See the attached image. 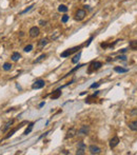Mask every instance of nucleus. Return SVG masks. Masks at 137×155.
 Here are the masks:
<instances>
[{"label": "nucleus", "mask_w": 137, "mask_h": 155, "mask_svg": "<svg viewBox=\"0 0 137 155\" xmlns=\"http://www.w3.org/2000/svg\"><path fill=\"white\" fill-rule=\"evenodd\" d=\"M81 47H82L81 46H74V47H72V49H68V50H65L64 52H62L61 54H60V57H61V58H65V57L71 56L73 53L78 52V50H80Z\"/></svg>", "instance_id": "nucleus-1"}, {"label": "nucleus", "mask_w": 137, "mask_h": 155, "mask_svg": "<svg viewBox=\"0 0 137 155\" xmlns=\"http://www.w3.org/2000/svg\"><path fill=\"white\" fill-rule=\"evenodd\" d=\"M101 66H102V62H101V61H93V62H91V64H90V66H89V69H88V73H92L94 71H97V70L100 69Z\"/></svg>", "instance_id": "nucleus-2"}, {"label": "nucleus", "mask_w": 137, "mask_h": 155, "mask_svg": "<svg viewBox=\"0 0 137 155\" xmlns=\"http://www.w3.org/2000/svg\"><path fill=\"white\" fill-rule=\"evenodd\" d=\"M44 85H46V81L42 80V79H38V80H36L33 84H32V89L38 90V89H42Z\"/></svg>", "instance_id": "nucleus-3"}, {"label": "nucleus", "mask_w": 137, "mask_h": 155, "mask_svg": "<svg viewBox=\"0 0 137 155\" xmlns=\"http://www.w3.org/2000/svg\"><path fill=\"white\" fill-rule=\"evenodd\" d=\"M85 15H87V13H85L84 9H78V11L75 13V19L77 21H81L82 19L85 17Z\"/></svg>", "instance_id": "nucleus-4"}, {"label": "nucleus", "mask_w": 137, "mask_h": 155, "mask_svg": "<svg viewBox=\"0 0 137 155\" xmlns=\"http://www.w3.org/2000/svg\"><path fill=\"white\" fill-rule=\"evenodd\" d=\"M30 36L32 38H36L38 35L40 34V30H39V27H31L30 28Z\"/></svg>", "instance_id": "nucleus-5"}, {"label": "nucleus", "mask_w": 137, "mask_h": 155, "mask_svg": "<svg viewBox=\"0 0 137 155\" xmlns=\"http://www.w3.org/2000/svg\"><path fill=\"white\" fill-rule=\"evenodd\" d=\"M89 151H90L91 154H100L101 153V149L95 145H91L89 147Z\"/></svg>", "instance_id": "nucleus-6"}, {"label": "nucleus", "mask_w": 137, "mask_h": 155, "mask_svg": "<svg viewBox=\"0 0 137 155\" xmlns=\"http://www.w3.org/2000/svg\"><path fill=\"white\" fill-rule=\"evenodd\" d=\"M89 131H90V128H89V126H82L81 128L78 130L77 134H78V135H80V136H82V135H87L88 133H89Z\"/></svg>", "instance_id": "nucleus-7"}, {"label": "nucleus", "mask_w": 137, "mask_h": 155, "mask_svg": "<svg viewBox=\"0 0 137 155\" xmlns=\"http://www.w3.org/2000/svg\"><path fill=\"white\" fill-rule=\"evenodd\" d=\"M118 144H119V138H118V136H114V137L110 140V148H111V149H114Z\"/></svg>", "instance_id": "nucleus-8"}, {"label": "nucleus", "mask_w": 137, "mask_h": 155, "mask_svg": "<svg viewBox=\"0 0 137 155\" xmlns=\"http://www.w3.org/2000/svg\"><path fill=\"white\" fill-rule=\"evenodd\" d=\"M24 123H27V121H23V122H22V123H20V125H19V126L17 127V128H15V129H13V130H12V131H9V134H8V135H6V136H5V137H4V138H5V139H8V138H9V137H11V136H12L13 134H14V133H15L16 131H17V130H18V129H20V128H21V127H22V125H24Z\"/></svg>", "instance_id": "nucleus-9"}, {"label": "nucleus", "mask_w": 137, "mask_h": 155, "mask_svg": "<svg viewBox=\"0 0 137 155\" xmlns=\"http://www.w3.org/2000/svg\"><path fill=\"white\" fill-rule=\"evenodd\" d=\"M76 134H77V131H76V129L72 128V129H70V130H69L68 133H66L65 138H72V137H74Z\"/></svg>", "instance_id": "nucleus-10"}, {"label": "nucleus", "mask_w": 137, "mask_h": 155, "mask_svg": "<svg viewBox=\"0 0 137 155\" xmlns=\"http://www.w3.org/2000/svg\"><path fill=\"white\" fill-rule=\"evenodd\" d=\"M60 91H61V89H57L55 92H53L51 98H52V99H57V98H59L60 96H61V92H60Z\"/></svg>", "instance_id": "nucleus-11"}, {"label": "nucleus", "mask_w": 137, "mask_h": 155, "mask_svg": "<svg viewBox=\"0 0 137 155\" xmlns=\"http://www.w3.org/2000/svg\"><path fill=\"white\" fill-rule=\"evenodd\" d=\"M13 123H14V119H11V120H9V121L5 123L4 128L2 129V132H6V131H8V130H9V128H11V127H12V125H13Z\"/></svg>", "instance_id": "nucleus-12"}, {"label": "nucleus", "mask_w": 137, "mask_h": 155, "mask_svg": "<svg viewBox=\"0 0 137 155\" xmlns=\"http://www.w3.org/2000/svg\"><path fill=\"white\" fill-rule=\"evenodd\" d=\"M34 128V122H31V123H28V127L27 129H25V131L23 132V135H27V134H30V133L32 132V130H33Z\"/></svg>", "instance_id": "nucleus-13"}, {"label": "nucleus", "mask_w": 137, "mask_h": 155, "mask_svg": "<svg viewBox=\"0 0 137 155\" xmlns=\"http://www.w3.org/2000/svg\"><path fill=\"white\" fill-rule=\"evenodd\" d=\"M11 58H12L13 61H18V60L21 58V55H20V54H19L18 52H14V53L12 54V57H11Z\"/></svg>", "instance_id": "nucleus-14"}, {"label": "nucleus", "mask_w": 137, "mask_h": 155, "mask_svg": "<svg viewBox=\"0 0 137 155\" xmlns=\"http://www.w3.org/2000/svg\"><path fill=\"white\" fill-rule=\"evenodd\" d=\"M129 128H130V130H132V131H137V120H134V121L130 122Z\"/></svg>", "instance_id": "nucleus-15"}, {"label": "nucleus", "mask_w": 137, "mask_h": 155, "mask_svg": "<svg viewBox=\"0 0 137 155\" xmlns=\"http://www.w3.org/2000/svg\"><path fill=\"white\" fill-rule=\"evenodd\" d=\"M114 71L117 72V73H127L129 70L125 69V68H121V66H115V68H114Z\"/></svg>", "instance_id": "nucleus-16"}, {"label": "nucleus", "mask_w": 137, "mask_h": 155, "mask_svg": "<svg viewBox=\"0 0 137 155\" xmlns=\"http://www.w3.org/2000/svg\"><path fill=\"white\" fill-rule=\"evenodd\" d=\"M58 11H59L60 13H66V12L69 11V9H68V6L64 5V4H60V5L58 6Z\"/></svg>", "instance_id": "nucleus-17"}, {"label": "nucleus", "mask_w": 137, "mask_h": 155, "mask_svg": "<svg viewBox=\"0 0 137 155\" xmlns=\"http://www.w3.org/2000/svg\"><path fill=\"white\" fill-rule=\"evenodd\" d=\"M80 56H81V53L80 52H79L78 54H76V55L73 57V59H72V63H78L79 59H80Z\"/></svg>", "instance_id": "nucleus-18"}, {"label": "nucleus", "mask_w": 137, "mask_h": 155, "mask_svg": "<svg viewBox=\"0 0 137 155\" xmlns=\"http://www.w3.org/2000/svg\"><path fill=\"white\" fill-rule=\"evenodd\" d=\"M47 42H49V41H47L46 38H43V39H41L39 42H38V46H39L40 47H42V46H46Z\"/></svg>", "instance_id": "nucleus-19"}, {"label": "nucleus", "mask_w": 137, "mask_h": 155, "mask_svg": "<svg viewBox=\"0 0 137 155\" xmlns=\"http://www.w3.org/2000/svg\"><path fill=\"white\" fill-rule=\"evenodd\" d=\"M46 54H42V55H40V56L38 57V58H37L36 60H34V62H33V63H39V62L42 61V60H43L44 58H46Z\"/></svg>", "instance_id": "nucleus-20"}, {"label": "nucleus", "mask_w": 137, "mask_h": 155, "mask_svg": "<svg viewBox=\"0 0 137 155\" xmlns=\"http://www.w3.org/2000/svg\"><path fill=\"white\" fill-rule=\"evenodd\" d=\"M12 64L9 62H5L4 64H3V70H4V71H9V70L12 69Z\"/></svg>", "instance_id": "nucleus-21"}, {"label": "nucleus", "mask_w": 137, "mask_h": 155, "mask_svg": "<svg viewBox=\"0 0 137 155\" xmlns=\"http://www.w3.org/2000/svg\"><path fill=\"white\" fill-rule=\"evenodd\" d=\"M81 66H84V65H83V64H78L77 66H76V68H74V69H73V70H72V71H71V72H70V73H68V74H66L65 76H69V75H71V74H72V73H74V72H76V71H77V70H79V69H80V68H81Z\"/></svg>", "instance_id": "nucleus-22"}, {"label": "nucleus", "mask_w": 137, "mask_h": 155, "mask_svg": "<svg viewBox=\"0 0 137 155\" xmlns=\"http://www.w3.org/2000/svg\"><path fill=\"white\" fill-rule=\"evenodd\" d=\"M130 46H131L133 50H137V40H132L131 42H130Z\"/></svg>", "instance_id": "nucleus-23"}, {"label": "nucleus", "mask_w": 137, "mask_h": 155, "mask_svg": "<svg viewBox=\"0 0 137 155\" xmlns=\"http://www.w3.org/2000/svg\"><path fill=\"white\" fill-rule=\"evenodd\" d=\"M32 50H33V46H32V44H27V46H24V49H23L24 52H31Z\"/></svg>", "instance_id": "nucleus-24"}, {"label": "nucleus", "mask_w": 137, "mask_h": 155, "mask_svg": "<svg viewBox=\"0 0 137 155\" xmlns=\"http://www.w3.org/2000/svg\"><path fill=\"white\" fill-rule=\"evenodd\" d=\"M85 149H77V151H76V154L77 155H84L85 154Z\"/></svg>", "instance_id": "nucleus-25"}, {"label": "nucleus", "mask_w": 137, "mask_h": 155, "mask_svg": "<svg viewBox=\"0 0 137 155\" xmlns=\"http://www.w3.org/2000/svg\"><path fill=\"white\" fill-rule=\"evenodd\" d=\"M77 149H85V145H84V142L79 141V142H78V145H77Z\"/></svg>", "instance_id": "nucleus-26"}, {"label": "nucleus", "mask_w": 137, "mask_h": 155, "mask_svg": "<svg viewBox=\"0 0 137 155\" xmlns=\"http://www.w3.org/2000/svg\"><path fill=\"white\" fill-rule=\"evenodd\" d=\"M68 20H69V16L68 15H63L62 18H61V22L65 23V22H68Z\"/></svg>", "instance_id": "nucleus-27"}, {"label": "nucleus", "mask_w": 137, "mask_h": 155, "mask_svg": "<svg viewBox=\"0 0 137 155\" xmlns=\"http://www.w3.org/2000/svg\"><path fill=\"white\" fill-rule=\"evenodd\" d=\"M33 6H34V4H32V5H30V6H28V8H27V9H24V11H22V12L20 13V14H24V13H27V12H28V11H30V9H32V8H33Z\"/></svg>", "instance_id": "nucleus-28"}, {"label": "nucleus", "mask_w": 137, "mask_h": 155, "mask_svg": "<svg viewBox=\"0 0 137 155\" xmlns=\"http://www.w3.org/2000/svg\"><path fill=\"white\" fill-rule=\"evenodd\" d=\"M130 114H131L132 116H136L137 115V109H132L131 112H130Z\"/></svg>", "instance_id": "nucleus-29"}, {"label": "nucleus", "mask_w": 137, "mask_h": 155, "mask_svg": "<svg viewBox=\"0 0 137 155\" xmlns=\"http://www.w3.org/2000/svg\"><path fill=\"white\" fill-rule=\"evenodd\" d=\"M99 85H100V83H99V82H95V83H93V84H92L91 85V89H95V88H98V87H99Z\"/></svg>", "instance_id": "nucleus-30"}, {"label": "nucleus", "mask_w": 137, "mask_h": 155, "mask_svg": "<svg viewBox=\"0 0 137 155\" xmlns=\"http://www.w3.org/2000/svg\"><path fill=\"white\" fill-rule=\"evenodd\" d=\"M117 59H119V60H127V57L125 55H120L117 57Z\"/></svg>", "instance_id": "nucleus-31"}, {"label": "nucleus", "mask_w": 137, "mask_h": 155, "mask_svg": "<svg viewBox=\"0 0 137 155\" xmlns=\"http://www.w3.org/2000/svg\"><path fill=\"white\" fill-rule=\"evenodd\" d=\"M93 38H94L93 36H91V37H90V39H89V40H88V42H87V43H85V46H90V43L92 42V40H93Z\"/></svg>", "instance_id": "nucleus-32"}, {"label": "nucleus", "mask_w": 137, "mask_h": 155, "mask_svg": "<svg viewBox=\"0 0 137 155\" xmlns=\"http://www.w3.org/2000/svg\"><path fill=\"white\" fill-rule=\"evenodd\" d=\"M39 23H40L41 25H46V21H43V20H40V21H39Z\"/></svg>", "instance_id": "nucleus-33"}, {"label": "nucleus", "mask_w": 137, "mask_h": 155, "mask_svg": "<svg viewBox=\"0 0 137 155\" xmlns=\"http://www.w3.org/2000/svg\"><path fill=\"white\" fill-rule=\"evenodd\" d=\"M61 153H63V154H69V153H70V152H68V151H66V150H63V151L61 152Z\"/></svg>", "instance_id": "nucleus-34"}, {"label": "nucleus", "mask_w": 137, "mask_h": 155, "mask_svg": "<svg viewBox=\"0 0 137 155\" xmlns=\"http://www.w3.org/2000/svg\"><path fill=\"white\" fill-rule=\"evenodd\" d=\"M44 103H46V102H44V101H43V102H41V103L39 104V108H42V107L44 106Z\"/></svg>", "instance_id": "nucleus-35"}, {"label": "nucleus", "mask_w": 137, "mask_h": 155, "mask_svg": "<svg viewBox=\"0 0 137 155\" xmlns=\"http://www.w3.org/2000/svg\"><path fill=\"white\" fill-rule=\"evenodd\" d=\"M127 52V49H122L121 51H120V53H126Z\"/></svg>", "instance_id": "nucleus-36"}]
</instances>
